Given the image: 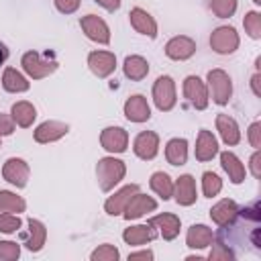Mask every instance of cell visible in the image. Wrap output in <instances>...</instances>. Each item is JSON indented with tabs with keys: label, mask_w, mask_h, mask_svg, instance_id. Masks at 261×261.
Segmentation results:
<instances>
[{
	"label": "cell",
	"mask_w": 261,
	"mask_h": 261,
	"mask_svg": "<svg viewBox=\"0 0 261 261\" xmlns=\"http://www.w3.org/2000/svg\"><path fill=\"white\" fill-rule=\"evenodd\" d=\"M261 73L257 71V73H253V77H251V88H253V94L257 96V98H261Z\"/></svg>",
	"instance_id": "obj_47"
},
{
	"label": "cell",
	"mask_w": 261,
	"mask_h": 261,
	"mask_svg": "<svg viewBox=\"0 0 261 261\" xmlns=\"http://www.w3.org/2000/svg\"><path fill=\"white\" fill-rule=\"evenodd\" d=\"M157 230L147 222V224H135V226H128L124 228L122 232V241L126 245H133V247H141V245H147L151 243L153 239H157Z\"/></svg>",
	"instance_id": "obj_23"
},
{
	"label": "cell",
	"mask_w": 261,
	"mask_h": 261,
	"mask_svg": "<svg viewBox=\"0 0 261 261\" xmlns=\"http://www.w3.org/2000/svg\"><path fill=\"white\" fill-rule=\"evenodd\" d=\"M29 175H31V167H29V163H27L24 159H20V157H10V159H6L4 165H2V177H4L8 184L16 186V188H24L27 181H29Z\"/></svg>",
	"instance_id": "obj_9"
},
{
	"label": "cell",
	"mask_w": 261,
	"mask_h": 261,
	"mask_svg": "<svg viewBox=\"0 0 261 261\" xmlns=\"http://www.w3.org/2000/svg\"><path fill=\"white\" fill-rule=\"evenodd\" d=\"M153 251L149 249H143V251H135V253H128V261H135V259H153Z\"/></svg>",
	"instance_id": "obj_46"
},
{
	"label": "cell",
	"mask_w": 261,
	"mask_h": 261,
	"mask_svg": "<svg viewBox=\"0 0 261 261\" xmlns=\"http://www.w3.org/2000/svg\"><path fill=\"white\" fill-rule=\"evenodd\" d=\"M0 147H2V143H0Z\"/></svg>",
	"instance_id": "obj_50"
},
{
	"label": "cell",
	"mask_w": 261,
	"mask_h": 261,
	"mask_svg": "<svg viewBox=\"0 0 261 261\" xmlns=\"http://www.w3.org/2000/svg\"><path fill=\"white\" fill-rule=\"evenodd\" d=\"M153 102L161 112H169L177 98H175V82L169 75H159L153 84Z\"/></svg>",
	"instance_id": "obj_5"
},
{
	"label": "cell",
	"mask_w": 261,
	"mask_h": 261,
	"mask_svg": "<svg viewBox=\"0 0 261 261\" xmlns=\"http://www.w3.org/2000/svg\"><path fill=\"white\" fill-rule=\"evenodd\" d=\"M20 65L24 69V73L33 80H43L47 75H51L57 69V59L53 53H39V51H27L20 59Z\"/></svg>",
	"instance_id": "obj_2"
},
{
	"label": "cell",
	"mask_w": 261,
	"mask_h": 261,
	"mask_svg": "<svg viewBox=\"0 0 261 261\" xmlns=\"http://www.w3.org/2000/svg\"><path fill=\"white\" fill-rule=\"evenodd\" d=\"M2 88L10 94H20V92H27L31 88L29 80L14 67H6L4 73H2Z\"/></svg>",
	"instance_id": "obj_30"
},
{
	"label": "cell",
	"mask_w": 261,
	"mask_h": 261,
	"mask_svg": "<svg viewBox=\"0 0 261 261\" xmlns=\"http://www.w3.org/2000/svg\"><path fill=\"white\" fill-rule=\"evenodd\" d=\"M253 2H255V4H261V0H253Z\"/></svg>",
	"instance_id": "obj_49"
},
{
	"label": "cell",
	"mask_w": 261,
	"mask_h": 261,
	"mask_svg": "<svg viewBox=\"0 0 261 261\" xmlns=\"http://www.w3.org/2000/svg\"><path fill=\"white\" fill-rule=\"evenodd\" d=\"M214 241V234H212V228H208L206 224H192L188 228V234H186V245L190 249H206L210 247Z\"/></svg>",
	"instance_id": "obj_25"
},
{
	"label": "cell",
	"mask_w": 261,
	"mask_h": 261,
	"mask_svg": "<svg viewBox=\"0 0 261 261\" xmlns=\"http://www.w3.org/2000/svg\"><path fill=\"white\" fill-rule=\"evenodd\" d=\"M10 116L14 118V122H16L18 126L29 128V126L35 122V118H37V110H35V106H33L31 102L20 100V102H14V104H12Z\"/></svg>",
	"instance_id": "obj_31"
},
{
	"label": "cell",
	"mask_w": 261,
	"mask_h": 261,
	"mask_svg": "<svg viewBox=\"0 0 261 261\" xmlns=\"http://www.w3.org/2000/svg\"><path fill=\"white\" fill-rule=\"evenodd\" d=\"M239 212V204L234 200H228V198H222L220 202H216L212 208H210V218L214 220V224L222 226L226 222H230Z\"/></svg>",
	"instance_id": "obj_27"
},
{
	"label": "cell",
	"mask_w": 261,
	"mask_h": 261,
	"mask_svg": "<svg viewBox=\"0 0 261 261\" xmlns=\"http://www.w3.org/2000/svg\"><path fill=\"white\" fill-rule=\"evenodd\" d=\"M14 118L10 116V114H4V112H0V137H8V135H12L14 133Z\"/></svg>",
	"instance_id": "obj_42"
},
{
	"label": "cell",
	"mask_w": 261,
	"mask_h": 261,
	"mask_svg": "<svg viewBox=\"0 0 261 261\" xmlns=\"http://www.w3.org/2000/svg\"><path fill=\"white\" fill-rule=\"evenodd\" d=\"M96 4H100L102 8H106L108 12H114L120 8V0H94Z\"/></svg>",
	"instance_id": "obj_45"
},
{
	"label": "cell",
	"mask_w": 261,
	"mask_h": 261,
	"mask_svg": "<svg viewBox=\"0 0 261 261\" xmlns=\"http://www.w3.org/2000/svg\"><path fill=\"white\" fill-rule=\"evenodd\" d=\"M243 27L251 39H261V12H257V10L247 12L243 18Z\"/></svg>",
	"instance_id": "obj_35"
},
{
	"label": "cell",
	"mask_w": 261,
	"mask_h": 261,
	"mask_svg": "<svg viewBox=\"0 0 261 261\" xmlns=\"http://www.w3.org/2000/svg\"><path fill=\"white\" fill-rule=\"evenodd\" d=\"M88 67L96 77H108L116 69V55L112 51H92L88 55Z\"/></svg>",
	"instance_id": "obj_15"
},
{
	"label": "cell",
	"mask_w": 261,
	"mask_h": 261,
	"mask_svg": "<svg viewBox=\"0 0 261 261\" xmlns=\"http://www.w3.org/2000/svg\"><path fill=\"white\" fill-rule=\"evenodd\" d=\"M133 151L139 159L143 161H151L155 159L157 151H159V135L153 130H143L135 137L133 141Z\"/></svg>",
	"instance_id": "obj_12"
},
{
	"label": "cell",
	"mask_w": 261,
	"mask_h": 261,
	"mask_svg": "<svg viewBox=\"0 0 261 261\" xmlns=\"http://www.w3.org/2000/svg\"><path fill=\"white\" fill-rule=\"evenodd\" d=\"M249 143H251V147L261 149V122L259 120H255L249 126Z\"/></svg>",
	"instance_id": "obj_43"
},
{
	"label": "cell",
	"mask_w": 261,
	"mask_h": 261,
	"mask_svg": "<svg viewBox=\"0 0 261 261\" xmlns=\"http://www.w3.org/2000/svg\"><path fill=\"white\" fill-rule=\"evenodd\" d=\"M184 96L196 110H204L208 106V100H210L208 88L198 75H188L184 80Z\"/></svg>",
	"instance_id": "obj_10"
},
{
	"label": "cell",
	"mask_w": 261,
	"mask_h": 261,
	"mask_svg": "<svg viewBox=\"0 0 261 261\" xmlns=\"http://www.w3.org/2000/svg\"><path fill=\"white\" fill-rule=\"evenodd\" d=\"M18 239L31 253H39L43 249L45 241H47V228L41 220L29 218L27 220V230H18Z\"/></svg>",
	"instance_id": "obj_7"
},
{
	"label": "cell",
	"mask_w": 261,
	"mask_h": 261,
	"mask_svg": "<svg viewBox=\"0 0 261 261\" xmlns=\"http://www.w3.org/2000/svg\"><path fill=\"white\" fill-rule=\"evenodd\" d=\"M139 192V184H128L124 188H120L118 192H114L106 202H104V210L110 216H120L128 204V200Z\"/></svg>",
	"instance_id": "obj_16"
},
{
	"label": "cell",
	"mask_w": 261,
	"mask_h": 261,
	"mask_svg": "<svg viewBox=\"0 0 261 261\" xmlns=\"http://www.w3.org/2000/svg\"><path fill=\"white\" fill-rule=\"evenodd\" d=\"M165 159L169 165H184L188 161V141L186 139H169L165 145Z\"/></svg>",
	"instance_id": "obj_29"
},
{
	"label": "cell",
	"mask_w": 261,
	"mask_h": 261,
	"mask_svg": "<svg viewBox=\"0 0 261 261\" xmlns=\"http://www.w3.org/2000/svg\"><path fill=\"white\" fill-rule=\"evenodd\" d=\"M6 59H8V47H6V45L0 41V65H2Z\"/></svg>",
	"instance_id": "obj_48"
},
{
	"label": "cell",
	"mask_w": 261,
	"mask_h": 261,
	"mask_svg": "<svg viewBox=\"0 0 261 261\" xmlns=\"http://www.w3.org/2000/svg\"><path fill=\"white\" fill-rule=\"evenodd\" d=\"M249 165H251V173H253V177H261V153H259V149H255V153L251 155Z\"/></svg>",
	"instance_id": "obj_44"
},
{
	"label": "cell",
	"mask_w": 261,
	"mask_h": 261,
	"mask_svg": "<svg viewBox=\"0 0 261 261\" xmlns=\"http://www.w3.org/2000/svg\"><path fill=\"white\" fill-rule=\"evenodd\" d=\"M90 259H92V261H118V259H120V253H118V249H116L114 245L104 243V245H100L98 249L92 251Z\"/></svg>",
	"instance_id": "obj_37"
},
{
	"label": "cell",
	"mask_w": 261,
	"mask_h": 261,
	"mask_svg": "<svg viewBox=\"0 0 261 261\" xmlns=\"http://www.w3.org/2000/svg\"><path fill=\"white\" fill-rule=\"evenodd\" d=\"M100 145L108 153H124L128 147V133L122 126H106L100 133Z\"/></svg>",
	"instance_id": "obj_11"
},
{
	"label": "cell",
	"mask_w": 261,
	"mask_h": 261,
	"mask_svg": "<svg viewBox=\"0 0 261 261\" xmlns=\"http://www.w3.org/2000/svg\"><path fill=\"white\" fill-rule=\"evenodd\" d=\"M124 116L130 122H147L151 118V108L145 96L135 94L124 102Z\"/></svg>",
	"instance_id": "obj_21"
},
{
	"label": "cell",
	"mask_w": 261,
	"mask_h": 261,
	"mask_svg": "<svg viewBox=\"0 0 261 261\" xmlns=\"http://www.w3.org/2000/svg\"><path fill=\"white\" fill-rule=\"evenodd\" d=\"M216 130L220 133V139L224 141V145L228 147H234L239 145L241 141V130H239V124L232 116L228 114H218L216 116Z\"/></svg>",
	"instance_id": "obj_24"
},
{
	"label": "cell",
	"mask_w": 261,
	"mask_h": 261,
	"mask_svg": "<svg viewBox=\"0 0 261 261\" xmlns=\"http://www.w3.org/2000/svg\"><path fill=\"white\" fill-rule=\"evenodd\" d=\"M173 198L179 206H192L198 198L196 194V179L190 173H184L177 177V181L173 184Z\"/></svg>",
	"instance_id": "obj_19"
},
{
	"label": "cell",
	"mask_w": 261,
	"mask_h": 261,
	"mask_svg": "<svg viewBox=\"0 0 261 261\" xmlns=\"http://www.w3.org/2000/svg\"><path fill=\"white\" fill-rule=\"evenodd\" d=\"M124 173H126L124 161H120L116 157H102V159H98L96 177H98V186H100L102 192L114 190V186H118L124 179Z\"/></svg>",
	"instance_id": "obj_3"
},
{
	"label": "cell",
	"mask_w": 261,
	"mask_h": 261,
	"mask_svg": "<svg viewBox=\"0 0 261 261\" xmlns=\"http://www.w3.org/2000/svg\"><path fill=\"white\" fill-rule=\"evenodd\" d=\"M153 210H157V202H155L151 196L137 192V194L128 200V204H126L122 216H124L126 220H135V218H141L143 214L153 212Z\"/></svg>",
	"instance_id": "obj_20"
},
{
	"label": "cell",
	"mask_w": 261,
	"mask_h": 261,
	"mask_svg": "<svg viewBox=\"0 0 261 261\" xmlns=\"http://www.w3.org/2000/svg\"><path fill=\"white\" fill-rule=\"evenodd\" d=\"M53 2H55V8L61 14H73L80 8V2L82 0H53Z\"/></svg>",
	"instance_id": "obj_41"
},
{
	"label": "cell",
	"mask_w": 261,
	"mask_h": 261,
	"mask_svg": "<svg viewBox=\"0 0 261 261\" xmlns=\"http://www.w3.org/2000/svg\"><path fill=\"white\" fill-rule=\"evenodd\" d=\"M208 259L210 261H218V259H237L234 257V253L230 251V249H226L222 243H212V249H210V253H208Z\"/></svg>",
	"instance_id": "obj_40"
},
{
	"label": "cell",
	"mask_w": 261,
	"mask_h": 261,
	"mask_svg": "<svg viewBox=\"0 0 261 261\" xmlns=\"http://www.w3.org/2000/svg\"><path fill=\"white\" fill-rule=\"evenodd\" d=\"M149 186L163 200H169L173 196V181H171V177L165 171H155L151 175V179H149Z\"/></svg>",
	"instance_id": "obj_32"
},
{
	"label": "cell",
	"mask_w": 261,
	"mask_h": 261,
	"mask_svg": "<svg viewBox=\"0 0 261 261\" xmlns=\"http://www.w3.org/2000/svg\"><path fill=\"white\" fill-rule=\"evenodd\" d=\"M239 33L234 31V27H216L210 35V47L220 53V55H228V53H234L239 49Z\"/></svg>",
	"instance_id": "obj_6"
},
{
	"label": "cell",
	"mask_w": 261,
	"mask_h": 261,
	"mask_svg": "<svg viewBox=\"0 0 261 261\" xmlns=\"http://www.w3.org/2000/svg\"><path fill=\"white\" fill-rule=\"evenodd\" d=\"M27 208V202L16 196L14 192H8V190H0V212H10V214H20L24 212Z\"/></svg>",
	"instance_id": "obj_33"
},
{
	"label": "cell",
	"mask_w": 261,
	"mask_h": 261,
	"mask_svg": "<svg viewBox=\"0 0 261 261\" xmlns=\"http://www.w3.org/2000/svg\"><path fill=\"white\" fill-rule=\"evenodd\" d=\"M206 82H208V98H212L214 104L218 106H226L230 96H232V82H230V75L224 71V69H210L208 75H206Z\"/></svg>",
	"instance_id": "obj_4"
},
{
	"label": "cell",
	"mask_w": 261,
	"mask_h": 261,
	"mask_svg": "<svg viewBox=\"0 0 261 261\" xmlns=\"http://www.w3.org/2000/svg\"><path fill=\"white\" fill-rule=\"evenodd\" d=\"M128 20H130V27H133L137 33H141V35H145V37H149V39H155V37H157V22H155V18H153L147 10L135 6V8L128 12Z\"/></svg>",
	"instance_id": "obj_18"
},
{
	"label": "cell",
	"mask_w": 261,
	"mask_h": 261,
	"mask_svg": "<svg viewBox=\"0 0 261 261\" xmlns=\"http://www.w3.org/2000/svg\"><path fill=\"white\" fill-rule=\"evenodd\" d=\"M222 190V179L214 173V171H204L202 173V192L206 198H212V196H218Z\"/></svg>",
	"instance_id": "obj_34"
},
{
	"label": "cell",
	"mask_w": 261,
	"mask_h": 261,
	"mask_svg": "<svg viewBox=\"0 0 261 261\" xmlns=\"http://www.w3.org/2000/svg\"><path fill=\"white\" fill-rule=\"evenodd\" d=\"M20 226H22V220H20L18 214H10V212L0 214V232L12 234V232H18Z\"/></svg>",
	"instance_id": "obj_38"
},
{
	"label": "cell",
	"mask_w": 261,
	"mask_h": 261,
	"mask_svg": "<svg viewBox=\"0 0 261 261\" xmlns=\"http://www.w3.org/2000/svg\"><path fill=\"white\" fill-rule=\"evenodd\" d=\"M216 241L239 257L241 253L261 251V204L255 200L245 208H239L237 216L218 226Z\"/></svg>",
	"instance_id": "obj_1"
},
{
	"label": "cell",
	"mask_w": 261,
	"mask_h": 261,
	"mask_svg": "<svg viewBox=\"0 0 261 261\" xmlns=\"http://www.w3.org/2000/svg\"><path fill=\"white\" fill-rule=\"evenodd\" d=\"M80 27H82V31L86 33V37L90 41L100 43V45H108L110 43V29H108L104 18H100L96 14H86V16H82Z\"/></svg>",
	"instance_id": "obj_8"
},
{
	"label": "cell",
	"mask_w": 261,
	"mask_h": 261,
	"mask_svg": "<svg viewBox=\"0 0 261 261\" xmlns=\"http://www.w3.org/2000/svg\"><path fill=\"white\" fill-rule=\"evenodd\" d=\"M196 53V41L186 35H177L167 41L165 45V55L173 61H186Z\"/></svg>",
	"instance_id": "obj_14"
},
{
	"label": "cell",
	"mask_w": 261,
	"mask_h": 261,
	"mask_svg": "<svg viewBox=\"0 0 261 261\" xmlns=\"http://www.w3.org/2000/svg\"><path fill=\"white\" fill-rule=\"evenodd\" d=\"M69 133V124L61 122V120H45L35 128V141L37 143H53L59 141L61 137H65Z\"/></svg>",
	"instance_id": "obj_17"
},
{
	"label": "cell",
	"mask_w": 261,
	"mask_h": 261,
	"mask_svg": "<svg viewBox=\"0 0 261 261\" xmlns=\"http://www.w3.org/2000/svg\"><path fill=\"white\" fill-rule=\"evenodd\" d=\"M220 165H222V169L228 173V179H230L232 184H243V181H245V175H247L245 165L241 163V159H239L234 153L222 151V153H220Z\"/></svg>",
	"instance_id": "obj_26"
},
{
	"label": "cell",
	"mask_w": 261,
	"mask_h": 261,
	"mask_svg": "<svg viewBox=\"0 0 261 261\" xmlns=\"http://www.w3.org/2000/svg\"><path fill=\"white\" fill-rule=\"evenodd\" d=\"M194 155L198 161H210L212 157L218 155V141L216 137L208 130V128H202L198 133V139H196V149H194Z\"/></svg>",
	"instance_id": "obj_22"
},
{
	"label": "cell",
	"mask_w": 261,
	"mask_h": 261,
	"mask_svg": "<svg viewBox=\"0 0 261 261\" xmlns=\"http://www.w3.org/2000/svg\"><path fill=\"white\" fill-rule=\"evenodd\" d=\"M147 222L157 230V234H159V237H163V241H173V239L179 234V226H181L179 216L169 214V212H163V214L151 216Z\"/></svg>",
	"instance_id": "obj_13"
},
{
	"label": "cell",
	"mask_w": 261,
	"mask_h": 261,
	"mask_svg": "<svg viewBox=\"0 0 261 261\" xmlns=\"http://www.w3.org/2000/svg\"><path fill=\"white\" fill-rule=\"evenodd\" d=\"M20 257V245L14 241H0V261H16Z\"/></svg>",
	"instance_id": "obj_39"
},
{
	"label": "cell",
	"mask_w": 261,
	"mask_h": 261,
	"mask_svg": "<svg viewBox=\"0 0 261 261\" xmlns=\"http://www.w3.org/2000/svg\"><path fill=\"white\" fill-rule=\"evenodd\" d=\"M239 2L237 0H212L210 2V10L216 18H228L237 12Z\"/></svg>",
	"instance_id": "obj_36"
},
{
	"label": "cell",
	"mask_w": 261,
	"mask_h": 261,
	"mask_svg": "<svg viewBox=\"0 0 261 261\" xmlns=\"http://www.w3.org/2000/svg\"><path fill=\"white\" fill-rule=\"evenodd\" d=\"M122 71L130 82H141L149 73V63L141 55H128L122 63Z\"/></svg>",
	"instance_id": "obj_28"
}]
</instances>
